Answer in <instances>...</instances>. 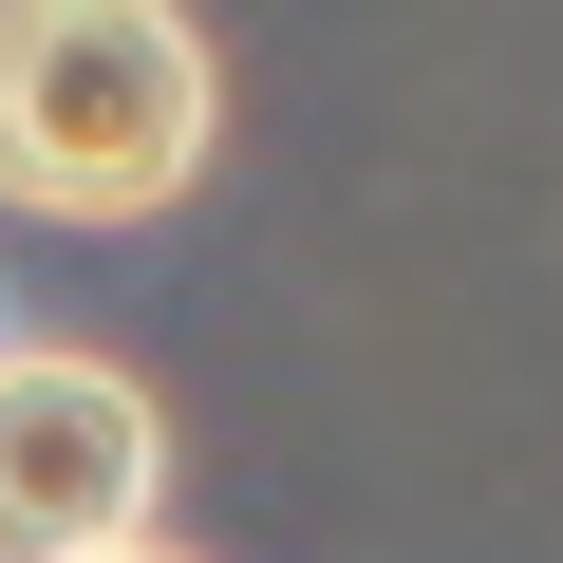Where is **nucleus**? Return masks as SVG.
Returning a JSON list of instances; mask_svg holds the SVG:
<instances>
[{
	"label": "nucleus",
	"instance_id": "obj_2",
	"mask_svg": "<svg viewBox=\"0 0 563 563\" xmlns=\"http://www.w3.org/2000/svg\"><path fill=\"white\" fill-rule=\"evenodd\" d=\"M169 507V413L151 376L76 339H0V563H95Z\"/></svg>",
	"mask_w": 563,
	"mask_h": 563
},
{
	"label": "nucleus",
	"instance_id": "obj_1",
	"mask_svg": "<svg viewBox=\"0 0 563 563\" xmlns=\"http://www.w3.org/2000/svg\"><path fill=\"white\" fill-rule=\"evenodd\" d=\"M225 151V57L188 0H0V207L169 225Z\"/></svg>",
	"mask_w": 563,
	"mask_h": 563
},
{
	"label": "nucleus",
	"instance_id": "obj_3",
	"mask_svg": "<svg viewBox=\"0 0 563 563\" xmlns=\"http://www.w3.org/2000/svg\"><path fill=\"white\" fill-rule=\"evenodd\" d=\"M95 563H188V544H169V526H132V544H95Z\"/></svg>",
	"mask_w": 563,
	"mask_h": 563
},
{
	"label": "nucleus",
	"instance_id": "obj_4",
	"mask_svg": "<svg viewBox=\"0 0 563 563\" xmlns=\"http://www.w3.org/2000/svg\"><path fill=\"white\" fill-rule=\"evenodd\" d=\"M0 339H20V320H0Z\"/></svg>",
	"mask_w": 563,
	"mask_h": 563
}]
</instances>
